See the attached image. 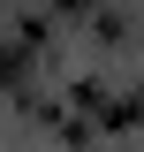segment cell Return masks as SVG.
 <instances>
[{
	"mask_svg": "<svg viewBox=\"0 0 144 152\" xmlns=\"http://www.w3.org/2000/svg\"><path fill=\"white\" fill-rule=\"evenodd\" d=\"M61 8H91V0H61Z\"/></svg>",
	"mask_w": 144,
	"mask_h": 152,
	"instance_id": "1",
	"label": "cell"
}]
</instances>
